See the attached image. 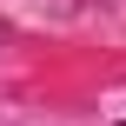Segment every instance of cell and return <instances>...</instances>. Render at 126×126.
Listing matches in <instances>:
<instances>
[{
	"label": "cell",
	"mask_w": 126,
	"mask_h": 126,
	"mask_svg": "<svg viewBox=\"0 0 126 126\" xmlns=\"http://www.w3.org/2000/svg\"><path fill=\"white\" fill-rule=\"evenodd\" d=\"M0 33H7V27H0Z\"/></svg>",
	"instance_id": "6da1fadb"
}]
</instances>
